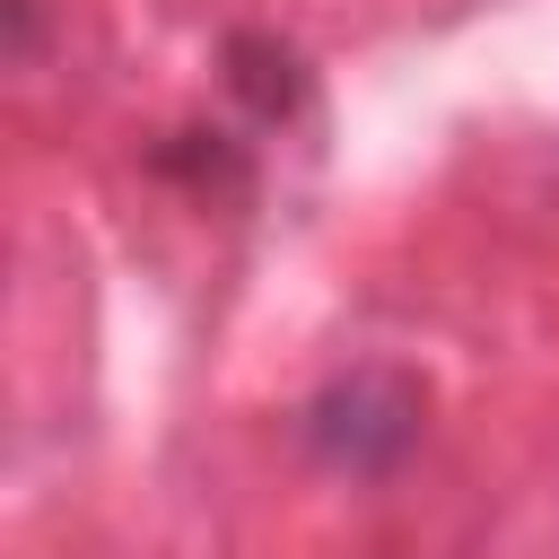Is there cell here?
Wrapping results in <instances>:
<instances>
[{"mask_svg":"<svg viewBox=\"0 0 559 559\" xmlns=\"http://www.w3.org/2000/svg\"><path fill=\"white\" fill-rule=\"evenodd\" d=\"M419 419H428V393L411 367H349L332 376L314 402H306V445L323 472L341 480H384L411 445H419Z\"/></svg>","mask_w":559,"mask_h":559,"instance_id":"obj_1","label":"cell"},{"mask_svg":"<svg viewBox=\"0 0 559 559\" xmlns=\"http://www.w3.org/2000/svg\"><path fill=\"white\" fill-rule=\"evenodd\" d=\"M227 87L262 114V122H288L306 105V61L280 44V35H236L227 44Z\"/></svg>","mask_w":559,"mask_h":559,"instance_id":"obj_2","label":"cell"},{"mask_svg":"<svg viewBox=\"0 0 559 559\" xmlns=\"http://www.w3.org/2000/svg\"><path fill=\"white\" fill-rule=\"evenodd\" d=\"M0 26H9V61L26 70L35 61V0H0Z\"/></svg>","mask_w":559,"mask_h":559,"instance_id":"obj_3","label":"cell"}]
</instances>
